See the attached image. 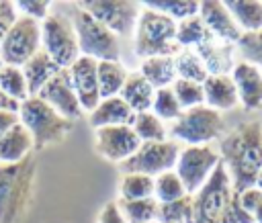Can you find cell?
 Here are the masks:
<instances>
[{
    "label": "cell",
    "instance_id": "cell-1",
    "mask_svg": "<svg viewBox=\"0 0 262 223\" xmlns=\"http://www.w3.org/2000/svg\"><path fill=\"white\" fill-rule=\"evenodd\" d=\"M219 158L229 174L233 192L254 186L262 168V121H244L231 129L221 139Z\"/></svg>",
    "mask_w": 262,
    "mask_h": 223
},
{
    "label": "cell",
    "instance_id": "cell-2",
    "mask_svg": "<svg viewBox=\"0 0 262 223\" xmlns=\"http://www.w3.org/2000/svg\"><path fill=\"white\" fill-rule=\"evenodd\" d=\"M37 164L33 153L16 164H0V223H18L33 198Z\"/></svg>",
    "mask_w": 262,
    "mask_h": 223
},
{
    "label": "cell",
    "instance_id": "cell-3",
    "mask_svg": "<svg viewBox=\"0 0 262 223\" xmlns=\"http://www.w3.org/2000/svg\"><path fill=\"white\" fill-rule=\"evenodd\" d=\"M18 123L29 131L33 139V149H43L59 143L74 127L72 121L61 117L55 108L37 96H29L18 106Z\"/></svg>",
    "mask_w": 262,
    "mask_h": 223
},
{
    "label": "cell",
    "instance_id": "cell-4",
    "mask_svg": "<svg viewBox=\"0 0 262 223\" xmlns=\"http://www.w3.org/2000/svg\"><path fill=\"white\" fill-rule=\"evenodd\" d=\"M135 53L141 59L168 55L174 57L180 47L176 43V23L147 6L141 4V14L135 25Z\"/></svg>",
    "mask_w": 262,
    "mask_h": 223
},
{
    "label": "cell",
    "instance_id": "cell-5",
    "mask_svg": "<svg viewBox=\"0 0 262 223\" xmlns=\"http://www.w3.org/2000/svg\"><path fill=\"white\" fill-rule=\"evenodd\" d=\"M72 25L78 39L80 55L92 57L96 61H121V43L115 33H111L92 14L74 6Z\"/></svg>",
    "mask_w": 262,
    "mask_h": 223
},
{
    "label": "cell",
    "instance_id": "cell-6",
    "mask_svg": "<svg viewBox=\"0 0 262 223\" xmlns=\"http://www.w3.org/2000/svg\"><path fill=\"white\" fill-rule=\"evenodd\" d=\"M225 129L223 115L207 104H199L180 113L176 121H172L170 135L176 141L188 145H207L221 137Z\"/></svg>",
    "mask_w": 262,
    "mask_h": 223
},
{
    "label": "cell",
    "instance_id": "cell-7",
    "mask_svg": "<svg viewBox=\"0 0 262 223\" xmlns=\"http://www.w3.org/2000/svg\"><path fill=\"white\" fill-rule=\"evenodd\" d=\"M229 174L219 162L209 180L192 194V219L190 223H221L225 207L231 198Z\"/></svg>",
    "mask_w": 262,
    "mask_h": 223
},
{
    "label": "cell",
    "instance_id": "cell-8",
    "mask_svg": "<svg viewBox=\"0 0 262 223\" xmlns=\"http://www.w3.org/2000/svg\"><path fill=\"white\" fill-rule=\"evenodd\" d=\"M41 49L61 68L68 70L78 57V39L72 25V18L63 14H47L41 23Z\"/></svg>",
    "mask_w": 262,
    "mask_h": 223
},
{
    "label": "cell",
    "instance_id": "cell-9",
    "mask_svg": "<svg viewBox=\"0 0 262 223\" xmlns=\"http://www.w3.org/2000/svg\"><path fill=\"white\" fill-rule=\"evenodd\" d=\"M39 49H41V23L18 14L0 43L2 63L23 68Z\"/></svg>",
    "mask_w": 262,
    "mask_h": 223
},
{
    "label": "cell",
    "instance_id": "cell-10",
    "mask_svg": "<svg viewBox=\"0 0 262 223\" xmlns=\"http://www.w3.org/2000/svg\"><path fill=\"white\" fill-rule=\"evenodd\" d=\"M180 153V145L176 141L164 139V141H147L141 143L139 149L125 162L119 164L123 174L135 172V174H145L149 178H156L164 172L174 170L176 160Z\"/></svg>",
    "mask_w": 262,
    "mask_h": 223
},
{
    "label": "cell",
    "instance_id": "cell-11",
    "mask_svg": "<svg viewBox=\"0 0 262 223\" xmlns=\"http://www.w3.org/2000/svg\"><path fill=\"white\" fill-rule=\"evenodd\" d=\"M76 6L92 14L117 37L133 35L141 14V4L133 0H84V2H76Z\"/></svg>",
    "mask_w": 262,
    "mask_h": 223
},
{
    "label": "cell",
    "instance_id": "cell-12",
    "mask_svg": "<svg viewBox=\"0 0 262 223\" xmlns=\"http://www.w3.org/2000/svg\"><path fill=\"white\" fill-rule=\"evenodd\" d=\"M219 162V151L211 145H186L184 149H180L174 172L180 178L186 194L192 196L209 180Z\"/></svg>",
    "mask_w": 262,
    "mask_h": 223
},
{
    "label": "cell",
    "instance_id": "cell-13",
    "mask_svg": "<svg viewBox=\"0 0 262 223\" xmlns=\"http://www.w3.org/2000/svg\"><path fill=\"white\" fill-rule=\"evenodd\" d=\"M94 145L104 160L121 164L139 149L141 141L131 129V125H115V127H98L94 131Z\"/></svg>",
    "mask_w": 262,
    "mask_h": 223
},
{
    "label": "cell",
    "instance_id": "cell-14",
    "mask_svg": "<svg viewBox=\"0 0 262 223\" xmlns=\"http://www.w3.org/2000/svg\"><path fill=\"white\" fill-rule=\"evenodd\" d=\"M96 59L80 55L70 68V84L76 92V98L82 106L84 113H92L96 104L100 102V92H98V78H96Z\"/></svg>",
    "mask_w": 262,
    "mask_h": 223
},
{
    "label": "cell",
    "instance_id": "cell-15",
    "mask_svg": "<svg viewBox=\"0 0 262 223\" xmlns=\"http://www.w3.org/2000/svg\"><path fill=\"white\" fill-rule=\"evenodd\" d=\"M37 98H41L43 102H47L51 108H55L61 117H66L68 121H76L82 117V106L76 98V92L70 84V76L68 70H59L37 94Z\"/></svg>",
    "mask_w": 262,
    "mask_h": 223
},
{
    "label": "cell",
    "instance_id": "cell-16",
    "mask_svg": "<svg viewBox=\"0 0 262 223\" xmlns=\"http://www.w3.org/2000/svg\"><path fill=\"white\" fill-rule=\"evenodd\" d=\"M199 16L205 23L207 31L215 39H219L223 43H229V45H235L239 41L242 31H239L237 23L233 20V16L229 14L225 2H219V0L199 2Z\"/></svg>",
    "mask_w": 262,
    "mask_h": 223
},
{
    "label": "cell",
    "instance_id": "cell-17",
    "mask_svg": "<svg viewBox=\"0 0 262 223\" xmlns=\"http://www.w3.org/2000/svg\"><path fill=\"white\" fill-rule=\"evenodd\" d=\"M231 80L237 90V100L246 110H256L262 106V72L248 63L237 61L231 70Z\"/></svg>",
    "mask_w": 262,
    "mask_h": 223
},
{
    "label": "cell",
    "instance_id": "cell-18",
    "mask_svg": "<svg viewBox=\"0 0 262 223\" xmlns=\"http://www.w3.org/2000/svg\"><path fill=\"white\" fill-rule=\"evenodd\" d=\"M203 92H205V104L215 108V110H231L237 106V90L227 74H211L203 82Z\"/></svg>",
    "mask_w": 262,
    "mask_h": 223
},
{
    "label": "cell",
    "instance_id": "cell-19",
    "mask_svg": "<svg viewBox=\"0 0 262 223\" xmlns=\"http://www.w3.org/2000/svg\"><path fill=\"white\" fill-rule=\"evenodd\" d=\"M231 49L233 45L223 43L219 39H215L213 35H209L201 45H196V55L203 59L209 76L211 74H227L233 70V59H231Z\"/></svg>",
    "mask_w": 262,
    "mask_h": 223
},
{
    "label": "cell",
    "instance_id": "cell-20",
    "mask_svg": "<svg viewBox=\"0 0 262 223\" xmlns=\"http://www.w3.org/2000/svg\"><path fill=\"white\" fill-rule=\"evenodd\" d=\"M135 113L123 102L121 96L102 98L96 108L90 113V125L94 129L98 127H115V125H131Z\"/></svg>",
    "mask_w": 262,
    "mask_h": 223
},
{
    "label": "cell",
    "instance_id": "cell-21",
    "mask_svg": "<svg viewBox=\"0 0 262 223\" xmlns=\"http://www.w3.org/2000/svg\"><path fill=\"white\" fill-rule=\"evenodd\" d=\"M25 80H27V88H29V96H37L39 90L61 70L43 49H39L23 68Z\"/></svg>",
    "mask_w": 262,
    "mask_h": 223
},
{
    "label": "cell",
    "instance_id": "cell-22",
    "mask_svg": "<svg viewBox=\"0 0 262 223\" xmlns=\"http://www.w3.org/2000/svg\"><path fill=\"white\" fill-rule=\"evenodd\" d=\"M154 86L139 74V72H133L127 76L119 96L123 98V102L137 115V113H145V110H151V102H154Z\"/></svg>",
    "mask_w": 262,
    "mask_h": 223
},
{
    "label": "cell",
    "instance_id": "cell-23",
    "mask_svg": "<svg viewBox=\"0 0 262 223\" xmlns=\"http://www.w3.org/2000/svg\"><path fill=\"white\" fill-rule=\"evenodd\" d=\"M33 151V139L29 131L16 123L0 137V164H16L31 155Z\"/></svg>",
    "mask_w": 262,
    "mask_h": 223
},
{
    "label": "cell",
    "instance_id": "cell-24",
    "mask_svg": "<svg viewBox=\"0 0 262 223\" xmlns=\"http://www.w3.org/2000/svg\"><path fill=\"white\" fill-rule=\"evenodd\" d=\"M139 74L154 86V90L170 88L176 82V63L174 57L160 55V57H147L141 61Z\"/></svg>",
    "mask_w": 262,
    "mask_h": 223
},
{
    "label": "cell",
    "instance_id": "cell-25",
    "mask_svg": "<svg viewBox=\"0 0 262 223\" xmlns=\"http://www.w3.org/2000/svg\"><path fill=\"white\" fill-rule=\"evenodd\" d=\"M127 76L129 74H127V70L121 61H98L96 63V78H98L100 100L119 96Z\"/></svg>",
    "mask_w": 262,
    "mask_h": 223
},
{
    "label": "cell",
    "instance_id": "cell-26",
    "mask_svg": "<svg viewBox=\"0 0 262 223\" xmlns=\"http://www.w3.org/2000/svg\"><path fill=\"white\" fill-rule=\"evenodd\" d=\"M225 6L242 33H254L262 29V2L231 0V2H225Z\"/></svg>",
    "mask_w": 262,
    "mask_h": 223
},
{
    "label": "cell",
    "instance_id": "cell-27",
    "mask_svg": "<svg viewBox=\"0 0 262 223\" xmlns=\"http://www.w3.org/2000/svg\"><path fill=\"white\" fill-rule=\"evenodd\" d=\"M174 63H176V78H180V80H190V82L203 84L209 78V72H207L203 59L192 49H180L174 55Z\"/></svg>",
    "mask_w": 262,
    "mask_h": 223
},
{
    "label": "cell",
    "instance_id": "cell-28",
    "mask_svg": "<svg viewBox=\"0 0 262 223\" xmlns=\"http://www.w3.org/2000/svg\"><path fill=\"white\" fill-rule=\"evenodd\" d=\"M131 129L135 131V135L139 137L141 143H147V141H164L166 135H168L164 121H160L151 110L137 113L133 117Z\"/></svg>",
    "mask_w": 262,
    "mask_h": 223
},
{
    "label": "cell",
    "instance_id": "cell-29",
    "mask_svg": "<svg viewBox=\"0 0 262 223\" xmlns=\"http://www.w3.org/2000/svg\"><path fill=\"white\" fill-rule=\"evenodd\" d=\"M121 215L127 223H154L158 215V200L154 196L139 200H119Z\"/></svg>",
    "mask_w": 262,
    "mask_h": 223
},
{
    "label": "cell",
    "instance_id": "cell-30",
    "mask_svg": "<svg viewBox=\"0 0 262 223\" xmlns=\"http://www.w3.org/2000/svg\"><path fill=\"white\" fill-rule=\"evenodd\" d=\"M209 35H211V33L207 31V27H205V23L201 20L199 14L176 23V43H178L180 49L196 47V45H201Z\"/></svg>",
    "mask_w": 262,
    "mask_h": 223
},
{
    "label": "cell",
    "instance_id": "cell-31",
    "mask_svg": "<svg viewBox=\"0 0 262 223\" xmlns=\"http://www.w3.org/2000/svg\"><path fill=\"white\" fill-rule=\"evenodd\" d=\"M0 90L16 100V102H23L29 98V88H27V80H25V74L20 68L16 65H2L0 68Z\"/></svg>",
    "mask_w": 262,
    "mask_h": 223
},
{
    "label": "cell",
    "instance_id": "cell-32",
    "mask_svg": "<svg viewBox=\"0 0 262 223\" xmlns=\"http://www.w3.org/2000/svg\"><path fill=\"white\" fill-rule=\"evenodd\" d=\"M121 200H139V198H149L154 196V178L145 174H123L121 178Z\"/></svg>",
    "mask_w": 262,
    "mask_h": 223
},
{
    "label": "cell",
    "instance_id": "cell-33",
    "mask_svg": "<svg viewBox=\"0 0 262 223\" xmlns=\"http://www.w3.org/2000/svg\"><path fill=\"white\" fill-rule=\"evenodd\" d=\"M192 219V196L186 194L172 203H158V223H190Z\"/></svg>",
    "mask_w": 262,
    "mask_h": 223
},
{
    "label": "cell",
    "instance_id": "cell-34",
    "mask_svg": "<svg viewBox=\"0 0 262 223\" xmlns=\"http://www.w3.org/2000/svg\"><path fill=\"white\" fill-rule=\"evenodd\" d=\"M182 196H186V190L174 170L164 172L154 178V198L158 203H172Z\"/></svg>",
    "mask_w": 262,
    "mask_h": 223
},
{
    "label": "cell",
    "instance_id": "cell-35",
    "mask_svg": "<svg viewBox=\"0 0 262 223\" xmlns=\"http://www.w3.org/2000/svg\"><path fill=\"white\" fill-rule=\"evenodd\" d=\"M143 6L170 16L174 23L199 14V2H194V0H166V2L156 0V2H143Z\"/></svg>",
    "mask_w": 262,
    "mask_h": 223
},
{
    "label": "cell",
    "instance_id": "cell-36",
    "mask_svg": "<svg viewBox=\"0 0 262 223\" xmlns=\"http://www.w3.org/2000/svg\"><path fill=\"white\" fill-rule=\"evenodd\" d=\"M180 108L186 110V108H192V106H199V104H205V92H203V84H196V82H190V80H180L176 78V82L170 86Z\"/></svg>",
    "mask_w": 262,
    "mask_h": 223
},
{
    "label": "cell",
    "instance_id": "cell-37",
    "mask_svg": "<svg viewBox=\"0 0 262 223\" xmlns=\"http://www.w3.org/2000/svg\"><path fill=\"white\" fill-rule=\"evenodd\" d=\"M151 113L160 119V121H176L182 113L172 88H160L154 94V102H151Z\"/></svg>",
    "mask_w": 262,
    "mask_h": 223
},
{
    "label": "cell",
    "instance_id": "cell-38",
    "mask_svg": "<svg viewBox=\"0 0 262 223\" xmlns=\"http://www.w3.org/2000/svg\"><path fill=\"white\" fill-rule=\"evenodd\" d=\"M235 45H237V51L244 57V61L256 65L262 72V29L254 31V33H242V37Z\"/></svg>",
    "mask_w": 262,
    "mask_h": 223
},
{
    "label": "cell",
    "instance_id": "cell-39",
    "mask_svg": "<svg viewBox=\"0 0 262 223\" xmlns=\"http://www.w3.org/2000/svg\"><path fill=\"white\" fill-rule=\"evenodd\" d=\"M16 6V12L20 16H27V18H33L37 23H43L49 14V8H51V2H45V0H25V2H14Z\"/></svg>",
    "mask_w": 262,
    "mask_h": 223
},
{
    "label": "cell",
    "instance_id": "cell-40",
    "mask_svg": "<svg viewBox=\"0 0 262 223\" xmlns=\"http://www.w3.org/2000/svg\"><path fill=\"white\" fill-rule=\"evenodd\" d=\"M221 223H254V217L242 207L237 192H231V198H229V203L225 207Z\"/></svg>",
    "mask_w": 262,
    "mask_h": 223
},
{
    "label": "cell",
    "instance_id": "cell-41",
    "mask_svg": "<svg viewBox=\"0 0 262 223\" xmlns=\"http://www.w3.org/2000/svg\"><path fill=\"white\" fill-rule=\"evenodd\" d=\"M16 16H18V12H16L14 2L0 0V43H2V39L6 37L8 29L12 27V23L16 20Z\"/></svg>",
    "mask_w": 262,
    "mask_h": 223
},
{
    "label": "cell",
    "instance_id": "cell-42",
    "mask_svg": "<svg viewBox=\"0 0 262 223\" xmlns=\"http://www.w3.org/2000/svg\"><path fill=\"white\" fill-rule=\"evenodd\" d=\"M237 194H239L242 207H244L250 215L262 205V190L256 188V186H250V188H246V190H242V192H237Z\"/></svg>",
    "mask_w": 262,
    "mask_h": 223
},
{
    "label": "cell",
    "instance_id": "cell-43",
    "mask_svg": "<svg viewBox=\"0 0 262 223\" xmlns=\"http://www.w3.org/2000/svg\"><path fill=\"white\" fill-rule=\"evenodd\" d=\"M98 223H127L121 215V209L119 205L113 200V203H106L98 215Z\"/></svg>",
    "mask_w": 262,
    "mask_h": 223
},
{
    "label": "cell",
    "instance_id": "cell-44",
    "mask_svg": "<svg viewBox=\"0 0 262 223\" xmlns=\"http://www.w3.org/2000/svg\"><path fill=\"white\" fill-rule=\"evenodd\" d=\"M18 123V115L16 113H8V110H0V137Z\"/></svg>",
    "mask_w": 262,
    "mask_h": 223
},
{
    "label": "cell",
    "instance_id": "cell-45",
    "mask_svg": "<svg viewBox=\"0 0 262 223\" xmlns=\"http://www.w3.org/2000/svg\"><path fill=\"white\" fill-rule=\"evenodd\" d=\"M18 106H20V102H16V100H12V98H8L2 90H0V110H8V113H18Z\"/></svg>",
    "mask_w": 262,
    "mask_h": 223
},
{
    "label": "cell",
    "instance_id": "cell-46",
    "mask_svg": "<svg viewBox=\"0 0 262 223\" xmlns=\"http://www.w3.org/2000/svg\"><path fill=\"white\" fill-rule=\"evenodd\" d=\"M252 217H254V223H262V205L252 213Z\"/></svg>",
    "mask_w": 262,
    "mask_h": 223
},
{
    "label": "cell",
    "instance_id": "cell-47",
    "mask_svg": "<svg viewBox=\"0 0 262 223\" xmlns=\"http://www.w3.org/2000/svg\"><path fill=\"white\" fill-rule=\"evenodd\" d=\"M254 186L262 190V168H260V172H258V176H256V182H254Z\"/></svg>",
    "mask_w": 262,
    "mask_h": 223
},
{
    "label": "cell",
    "instance_id": "cell-48",
    "mask_svg": "<svg viewBox=\"0 0 262 223\" xmlns=\"http://www.w3.org/2000/svg\"><path fill=\"white\" fill-rule=\"evenodd\" d=\"M2 65H4V63H2V59H0V68H2Z\"/></svg>",
    "mask_w": 262,
    "mask_h": 223
},
{
    "label": "cell",
    "instance_id": "cell-49",
    "mask_svg": "<svg viewBox=\"0 0 262 223\" xmlns=\"http://www.w3.org/2000/svg\"><path fill=\"white\" fill-rule=\"evenodd\" d=\"M154 223H158V221H154Z\"/></svg>",
    "mask_w": 262,
    "mask_h": 223
}]
</instances>
